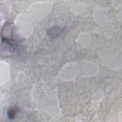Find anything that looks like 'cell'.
Returning a JSON list of instances; mask_svg holds the SVG:
<instances>
[{
	"instance_id": "cell-1",
	"label": "cell",
	"mask_w": 122,
	"mask_h": 122,
	"mask_svg": "<svg viewBox=\"0 0 122 122\" xmlns=\"http://www.w3.org/2000/svg\"><path fill=\"white\" fill-rule=\"evenodd\" d=\"M16 114V110L13 108L10 109L8 112V116L10 119H13Z\"/></svg>"
}]
</instances>
